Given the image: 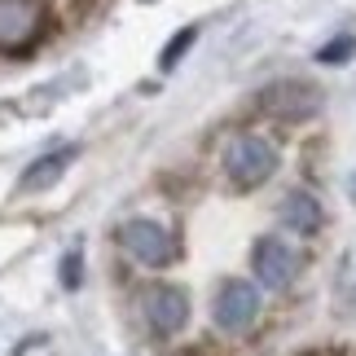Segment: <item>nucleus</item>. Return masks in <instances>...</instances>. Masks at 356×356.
I'll return each mask as SVG.
<instances>
[{
	"mask_svg": "<svg viewBox=\"0 0 356 356\" xmlns=\"http://www.w3.org/2000/svg\"><path fill=\"white\" fill-rule=\"evenodd\" d=\"M49 26V9L40 0H0V53L31 49Z\"/></svg>",
	"mask_w": 356,
	"mask_h": 356,
	"instance_id": "20e7f679",
	"label": "nucleus"
},
{
	"mask_svg": "<svg viewBox=\"0 0 356 356\" xmlns=\"http://www.w3.org/2000/svg\"><path fill=\"white\" fill-rule=\"evenodd\" d=\"M259 317V291L251 282H242V277H229L220 282V291H216V304H211V321L220 325L225 334H242V330H251Z\"/></svg>",
	"mask_w": 356,
	"mask_h": 356,
	"instance_id": "39448f33",
	"label": "nucleus"
},
{
	"mask_svg": "<svg viewBox=\"0 0 356 356\" xmlns=\"http://www.w3.org/2000/svg\"><path fill=\"white\" fill-rule=\"evenodd\" d=\"M352 58H356V35H334L330 44L317 49V62H325V66H343Z\"/></svg>",
	"mask_w": 356,
	"mask_h": 356,
	"instance_id": "9b49d317",
	"label": "nucleus"
},
{
	"mask_svg": "<svg viewBox=\"0 0 356 356\" xmlns=\"http://www.w3.org/2000/svg\"><path fill=\"white\" fill-rule=\"evenodd\" d=\"M141 312H145V325L154 334H181L185 321H189V295L172 282H154L141 291Z\"/></svg>",
	"mask_w": 356,
	"mask_h": 356,
	"instance_id": "423d86ee",
	"label": "nucleus"
},
{
	"mask_svg": "<svg viewBox=\"0 0 356 356\" xmlns=\"http://www.w3.org/2000/svg\"><path fill=\"white\" fill-rule=\"evenodd\" d=\"M71 159H75V145H66V149H53V154L35 159L31 168L22 172L18 189H22V194H35V189H49V185H58V181H62V172L71 168Z\"/></svg>",
	"mask_w": 356,
	"mask_h": 356,
	"instance_id": "1a4fd4ad",
	"label": "nucleus"
},
{
	"mask_svg": "<svg viewBox=\"0 0 356 356\" xmlns=\"http://www.w3.org/2000/svg\"><path fill=\"white\" fill-rule=\"evenodd\" d=\"M273 172H277V149H273V141H264V136H255V132H242V136L229 141L225 176H229L234 189L251 194V189H259L264 181H273Z\"/></svg>",
	"mask_w": 356,
	"mask_h": 356,
	"instance_id": "f257e3e1",
	"label": "nucleus"
},
{
	"mask_svg": "<svg viewBox=\"0 0 356 356\" xmlns=\"http://www.w3.org/2000/svg\"><path fill=\"white\" fill-rule=\"evenodd\" d=\"M255 111L273 123H304L321 111V88L308 79H273L255 92Z\"/></svg>",
	"mask_w": 356,
	"mask_h": 356,
	"instance_id": "f03ea898",
	"label": "nucleus"
},
{
	"mask_svg": "<svg viewBox=\"0 0 356 356\" xmlns=\"http://www.w3.org/2000/svg\"><path fill=\"white\" fill-rule=\"evenodd\" d=\"M62 286H66V291H75V286H79V255H66L62 259Z\"/></svg>",
	"mask_w": 356,
	"mask_h": 356,
	"instance_id": "f8f14e48",
	"label": "nucleus"
},
{
	"mask_svg": "<svg viewBox=\"0 0 356 356\" xmlns=\"http://www.w3.org/2000/svg\"><path fill=\"white\" fill-rule=\"evenodd\" d=\"M251 268H255V282L264 291H286L295 277H299V255L286 238H259L255 251H251Z\"/></svg>",
	"mask_w": 356,
	"mask_h": 356,
	"instance_id": "0eeeda50",
	"label": "nucleus"
},
{
	"mask_svg": "<svg viewBox=\"0 0 356 356\" xmlns=\"http://www.w3.org/2000/svg\"><path fill=\"white\" fill-rule=\"evenodd\" d=\"M277 216H282V225H286V229H295V234H304V238H312V234L321 229V220H325L321 202L312 198V194H304V189L286 194V198H282V207H277Z\"/></svg>",
	"mask_w": 356,
	"mask_h": 356,
	"instance_id": "6e6552de",
	"label": "nucleus"
},
{
	"mask_svg": "<svg viewBox=\"0 0 356 356\" xmlns=\"http://www.w3.org/2000/svg\"><path fill=\"white\" fill-rule=\"evenodd\" d=\"M194 40H198V31H194V26L176 31V35L168 40V49H163V58H159V66H163V71H176V66H181V58H185L189 49H194Z\"/></svg>",
	"mask_w": 356,
	"mask_h": 356,
	"instance_id": "9d476101",
	"label": "nucleus"
},
{
	"mask_svg": "<svg viewBox=\"0 0 356 356\" xmlns=\"http://www.w3.org/2000/svg\"><path fill=\"white\" fill-rule=\"evenodd\" d=\"M119 246L136 259V264H145V268H168L176 259V251H181L176 238L159 220H149V216H136V220L123 225L119 229Z\"/></svg>",
	"mask_w": 356,
	"mask_h": 356,
	"instance_id": "7ed1b4c3",
	"label": "nucleus"
}]
</instances>
